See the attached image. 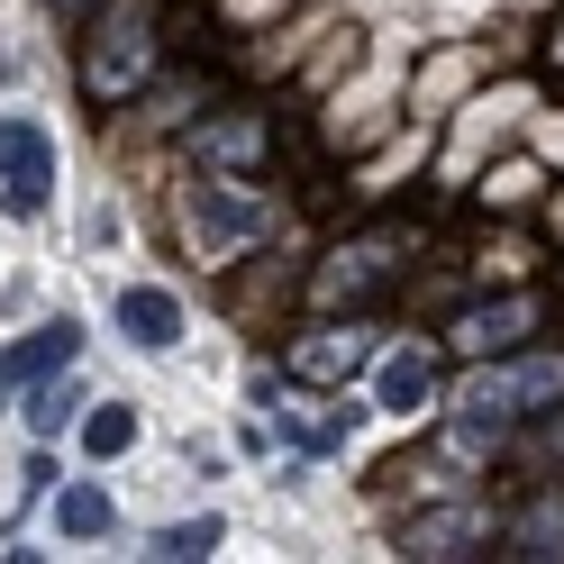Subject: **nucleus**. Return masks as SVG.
Instances as JSON below:
<instances>
[{
  "label": "nucleus",
  "mask_w": 564,
  "mask_h": 564,
  "mask_svg": "<svg viewBox=\"0 0 564 564\" xmlns=\"http://www.w3.org/2000/svg\"><path fill=\"white\" fill-rule=\"evenodd\" d=\"M538 319H546L538 292H501V301L465 310V319L446 328V346H455V356H474V365H491V356H510V346H528V328H538Z\"/></svg>",
  "instance_id": "423d86ee"
},
{
  "label": "nucleus",
  "mask_w": 564,
  "mask_h": 564,
  "mask_svg": "<svg viewBox=\"0 0 564 564\" xmlns=\"http://www.w3.org/2000/svg\"><path fill=\"white\" fill-rule=\"evenodd\" d=\"M155 10H147V0H128V10H110V19H100L91 28V46H83V91L91 100H128L137 83H147L155 74Z\"/></svg>",
  "instance_id": "f03ea898"
},
{
  "label": "nucleus",
  "mask_w": 564,
  "mask_h": 564,
  "mask_svg": "<svg viewBox=\"0 0 564 564\" xmlns=\"http://www.w3.org/2000/svg\"><path fill=\"white\" fill-rule=\"evenodd\" d=\"M192 155H200V164H228V173H256V164L273 155V128H264L256 110H237V119H200V128H192Z\"/></svg>",
  "instance_id": "1a4fd4ad"
},
{
  "label": "nucleus",
  "mask_w": 564,
  "mask_h": 564,
  "mask_svg": "<svg viewBox=\"0 0 564 564\" xmlns=\"http://www.w3.org/2000/svg\"><path fill=\"white\" fill-rule=\"evenodd\" d=\"M119 328L137 346H173V337H183V301L155 292V282H128V292H119Z\"/></svg>",
  "instance_id": "f8f14e48"
},
{
  "label": "nucleus",
  "mask_w": 564,
  "mask_h": 564,
  "mask_svg": "<svg viewBox=\"0 0 564 564\" xmlns=\"http://www.w3.org/2000/svg\"><path fill=\"white\" fill-rule=\"evenodd\" d=\"M55 528H64V538H100V528H110V491H100V482H74V491L55 501Z\"/></svg>",
  "instance_id": "2eb2a0df"
},
{
  "label": "nucleus",
  "mask_w": 564,
  "mask_h": 564,
  "mask_svg": "<svg viewBox=\"0 0 564 564\" xmlns=\"http://www.w3.org/2000/svg\"><path fill=\"white\" fill-rule=\"evenodd\" d=\"M83 446H91V455H128V446H137V410H128V401H100V410L83 419Z\"/></svg>",
  "instance_id": "dca6fc26"
},
{
  "label": "nucleus",
  "mask_w": 564,
  "mask_h": 564,
  "mask_svg": "<svg viewBox=\"0 0 564 564\" xmlns=\"http://www.w3.org/2000/svg\"><path fill=\"white\" fill-rule=\"evenodd\" d=\"M74 356H83V328L55 319V328H37L28 346H0V373H10V382H37V373H64Z\"/></svg>",
  "instance_id": "9b49d317"
},
{
  "label": "nucleus",
  "mask_w": 564,
  "mask_h": 564,
  "mask_svg": "<svg viewBox=\"0 0 564 564\" xmlns=\"http://www.w3.org/2000/svg\"><path fill=\"white\" fill-rule=\"evenodd\" d=\"M501 555H564V491H538V510L501 528Z\"/></svg>",
  "instance_id": "ddd939ff"
},
{
  "label": "nucleus",
  "mask_w": 564,
  "mask_h": 564,
  "mask_svg": "<svg viewBox=\"0 0 564 564\" xmlns=\"http://www.w3.org/2000/svg\"><path fill=\"white\" fill-rule=\"evenodd\" d=\"M209 546H219V519H173L147 555H164V564H192V555H209Z\"/></svg>",
  "instance_id": "f3484780"
},
{
  "label": "nucleus",
  "mask_w": 564,
  "mask_h": 564,
  "mask_svg": "<svg viewBox=\"0 0 564 564\" xmlns=\"http://www.w3.org/2000/svg\"><path fill=\"white\" fill-rule=\"evenodd\" d=\"M392 273H401V237L373 228V237H346L337 256L319 264V282H310V292H319V301H365V292H382Z\"/></svg>",
  "instance_id": "0eeeda50"
},
{
  "label": "nucleus",
  "mask_w": 564,
  "mask_h": 564,
  "mask_svg": "<svg viewBox=\"0 0 564 564\" xmlns=\"http://www.w3.org/2000/svg\"><path fill=\"white\" fill-rule=\"evenodd\" d=\"M74 419H83V382H64V373L28 382V429H37V437H64Z\"/></svg>",
  "instance_id": "4468645a"
},
{
  "label": "nucleus",
  "mask_w": 564,
  "mask_h": 564,
  "mask_svg": "<svg viewBox=\"0 0 564 564\" xmlns=\"http://www.w3.org/2000/svg\"><path fill=\"white\" fill-rule=\"evenodd\" d=\"M555 237H564V200H555Z\"/></svg>",
  "instance_id": "a211bd4d"
},
{
  "label": "nucleus",
  "mask_w": 564,
  "mask_h": 564,
  "mask_svg": "<svg viewBox=\"0 0 564 564\" xmlns=\"http://www.w3.org/2000/svg\"><path fill=\"white\" fill-rule=\"evenodd\" d=\"M365 356H373V337L356 319L310 328V337H292V382H346V373H365Z\"/></svg>",
  "instance_id": "6e6552de"
},
{
  "label": "nucleus",
  "mask_w": 564,
  "mask_h": 564,
  "mask_svg": "<svg viewBox=\"0 0 564 564\" xmlns=\"http://www.w3.org/2000/svg\"><path fill=\"white\" fill-rule=\"evenodd\" d=\"M55 10H83V0H55Z\"/></svg>",
  "instance_id": "6ab92c4d"
},
{
  "label": "nucleus",
  "mask_w": 564,
  "mask_h": 564,
  "mask_svg": "<svg viewBox=\"0 0 564 564\" xmlns=\"http://www.w3.org/2000/svg\"><path fill=\"white\" fill-rule=\"evenodd\" d=\"M0 392H10V373H0Z\"/></svg>",
  "instance_id": "412c9836"
},
{
  "label": "nucleus",
  "mask_w": 564,
  "mask_h": 564,
  "mask_svg": "<svg viewBox=\"0 0 564 564\" xmlns=\"http://www.w3.org/2000/svg\"><path fill=\"white\" fill-rule=\"evenodd\" d=\"M555 55H564V28H555Z\"/></svg>",
  "instance_id": "aec40b11"
},
{
  "label": "nucleus",
  "mask_w": 564,
  "mask_h": 564,
  "mask_svg": "<svg viewBox=\"0 0 564 564\" xmlns=\"http://www.w3.org/2000/svg\"><path fill=\"white\" fill-rule=\"evenodd\" d=\"M46 200H55V137L37 119H0V209L37 219Z\"/></svg>",
  "instance_id": "7ed1b4c3"
},
{
  "label": "nucleus",
  "mask_w": 564,
  "mask_h": 564,
  "mask_svg": "<svg viewBox=\"0 0 564 564\" xmlns=\"http://www.w3.org/2000/svg\"><path fill=\"white\" fill-rule=\"evenodd\" d=\"M501 546V519H491L482 501H446V510H419L401 528V555L419 564H465V555H491Z\"/></svg>",
  "instance_id": "20e7f679"
},
{
  "label": "nucleus",
  "mask_w": 564,
  "mask_h": 564,
  "mask_svg": "<svg viewBox=\"0 0 564 564\" xmlns=\"http://www.w3.org/2000/svg\"><path fill=\"white\" fill-rule=\"evenodd\" d=\"M555 401H564V356H519V346L491 356L465 392V419H455V455H482L510 419H546Z\"/></svg>",
  "instance_id": "f257e3e1"
},
{
  "label": "nucleus",
  "mask_w": 564,
  "mask_h": 564,
  "mask_svg": "<svg viewBox=\"0 0 564 564\" xmlns=\"http://www.w3.org/2000/svg\"><path fill=\"white\" fill-rule=\"evenodd\" d=\"M373 401L382 410H429L437 401V346H401V356H382Z\"/></svg>",
  "instance_id": "9d476101"
},
{
  "label": "nucleus",
  "mask_w": 564,
  "mask_h": 564,
  "mask_svg": "<svg viewBox=\"0 0 564 564\" xmlns=\"http://www.w3.org/2000/svg\"><path fill=\"white\" fill-rule=\"evenodd\" d=\"M264 219H273L264 192H237V183H192V192H183V228H192L200 256H228V246H246Z\"/></svg>",
  "instance_id": "39448f33"
}]
</instances>
